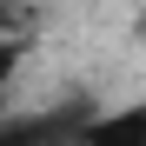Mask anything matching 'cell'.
Returning a JSON list of instances; mask_svg holds the SVG:
<instances>
[{"label":"cell","mask_w":146,"mask_h":146,"mask_svg":"<svg viewBox=\"0 0 146 146\" xmlns=\"http://www.w3.org/2000/svg\"><path fill=\"white\" fill-rule=\"evenodd\" d=\"M80 126H86V106L40 113V119H7L0 126V146H80Z\"/></svg>","instance_id":"1"},{"label":"cell","mask_w":146,"mask_h":146,"mask_svg":"<svg viewBox=\"0 0 146 146\" xmlns=\"http://www.w3.org/2000/svg\"><path fill=\"white\" fill-rule=\"evenodd\" d=\"M80 146H146V100L113 106V113H86Z\"/></svg>","instance_id":"2"},{"label":"cell","mask_w":146,"mask_h":146,"mask_svg":"<svg viewBox=\"0 0 146 146\" xmlns=\"http://www.w3.org/2000/svg\"><path fill=\"white\" fill-rule=\"evenodd\" d=\"M20 27H27V7L20 0H0V40H13Z\"/></svg>","instance_id":"3"},{"label":"cell","mask_w":146,"mask_h":146,"mask_svg":"<svg viewBox=\"0 0 146 146\" xmlns=\"http://www.w3.org/2000/svg\"><path fill=\"white\" fill-rule=\"evenodd\" d=\"M20 73V40H0V86Z\"/></svg>","instance_id":"4"}]
</instances>
